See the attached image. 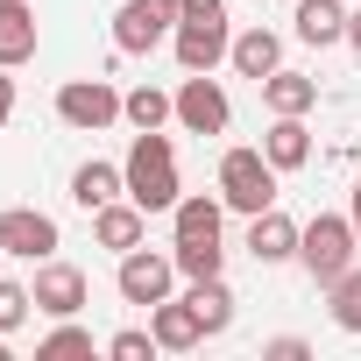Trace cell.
<instances>
[{"mask_svg": "<svg viewBox=\"0 0 361 361\" xmlns=\"http://www.w3.org/2000/svg\"><path fill=\"white\" fill-rule=\"evenodd\" d=\"M121 170H128V199H135L142 213H170L177 199H185V177H177V142H170L163 128H142V135L128 142Z\"/></svg>", "mask_w": 361, "mask_h": 361, "instance_id": "cell-1", "label": "cell"}, {"mask_svg": "<svg viewBox=\"0 0 361 361\" xmlns=\"http://www.w3.org/2000/svg\"><path fill=\"white\" fill-rule=\"evenodd\" d=\"M354 248H361V234H354L347 213H319V220H305V234H298V262H305V276H312L319 290L354 269Z\"/></svg>", "mask_w": 361, "mask_h": 361, "instance_id": "cell-2", "label": "cell"}, {"mask_svg": "<svg viewBox=\"0 0 361 361\" xmlns=\"http://www.w3.org/2000/svg\"><path fill=\"white\" fill-rule=\"evenodd\" d=\"M276 177H283V170H276L262 149H227L213 192L227 199V213H269V206H276Z\"/></svg>", "mask_w": 361, "mask_h": 361, "instance_id": "cell-3", "label": "cell"}, {"mask_svg": "<svg viewBox=\"0 0 361 361\" xmlns=\"http://www.w3.org/2000/svg\"><path fill=\"white\" fill-rule=\"evenodd\" d=\"M114 290H121V305H142V312L177 298V255L170 248H128L114 269Z\"/></svg>", "mask_w": 361, "mask_h": 361, "instance_id": "cell-4", "label": "cell"}, {"mask_svg": "<svg viewBox=\"0 0 361 361\" xmlns=\"http://www.w3.org/2000/svg\"><path fill=\"white\" fill-rule=\"evenodd\" d=\"M177 22H185L177 0H121V15H114V50H121V57H149L156 43H170Z\"/></svg>", "mask_w": 361, "mask_h": 361, "instance_id": "cell-5", "label": "cell"}, {"mask_svg": "<svg viewBox=\"0 0 361 361\" xmlns=\"http://www.w3.org/2000/svg\"><path fill=\"white\" fill-rule=\"evenodd\" d=\"M57 121L78 128V135H99V128L121 121V92L106 78H71V85H57Z\"/></svg>", "mask_w": 361, "mask_h": 361, "instance_id": "cell-6", "label": "cell"}, {"mask_svg": "<svg viewBox=\"0 0 361 361\" xmlns=\"http://www.w3.org/2000/svg\"><path fill=\"white\" fill-rule=\"evenodd\" d=\"M227 121H234V106H227L220 78L213 71H185V85H177V128L185 135H227Z\"/></svg>", "mask_w": 361, "mask_h": 361, "instance_id": "cell-7", "label": "cell"}, {"mask_svg": "<svg viewBox=\"0 0 361 361\" xmlns=\"http://www.w3.org/2000/svg\"><path fill=\"white\" fill-rule=\"evenodd\" d=\"M29 290H36V312H43V319H78L85 298H92L85 269H78V262H57V255L36 262V283H29Z\"/></svg>", "mask_w": 361, "mask_h": 361, "instance_id": "cell-8", "label": "cell"}, {"mask_svg": "<svg viewBox=\"0 0 361 361\" xmlns=\"http://www.w3.org/2000/svg\"><path fill=\"white\" fill-rule=\"evenodd\" d=\"M227 50H234L227 15H213V22H177V29H170V57H177V71H220Z\"/></svg>", "mask_w": 361, "mask_h": 361, "instance_id": "cell-9", "label": "cell"}, {"mask_svg": "<svg viewBox=\"0 0 361 361\" xmlns=\"http://www.w3.org/2000/svg\"><path fill=\"white\" fill-rule=\"evenodd\" d=\"M0 248H8L15 262H50L57 255V220L36 213V206H8L0 213Z\"/></svg>", "mask_w": 361, "mask_h": 361, "instance_id": "cell-10", "label": "cell"}, {"mask_svg": "<svg viewBox=\"0 0 361 361\" xmlns=\"http://www.w3.org/2000/svg\"><path fill=\"white\" fill-rule=\"evenodd\" d=\"M227 227V199L220 192H185L170 206V241H220Z\"/></svg>", "mask_w": 361, "mask_h": 361, "instance_id": "cell-11", "label": "cell"}, {"mask_svg": "<svg viewBox=\"0 0 361 361\" xmlns=\"http://www.w3.org/2000/svg\"><path fill=\"white\" fill-rule=\"evenodd\" d=\"M92 241H99V248H114V255H128V248H142V241H149V213H142L135 199H114V206H99V213H92Z\"/></svg>", "mask_w": 361, "mask_h": 361, "instance_id": "cell-12", "label": "cell"}, {"mask_svg": "<svg viewBox=\"0 0 361 361\" xmlns=\"http://www.w3.org/2000/svg\"><path fill=\"white\" fill-rule=\"evenodd\" d=\"M149 333H156V347H163V354H192V347L206 340V326H199V312H192L185 298L149 305Z\"/></svg>", "mask_w": 361, "mask_h": 361, "instance_id": "cell-13", "label": "cell"}, {"mask_svg": "<svg viewBox=\"0 0 361 361\" xmlns=\"http://www.w3.org/2000/svg\"><path fill=\"white\" fill-rule=\"evenodd\" d=\"M43 50V29H36V8L29 0H0V64H29Z\"/></svg>", "mask_w": 361, "mask_h": 361, "instance_id": "cell-14", "label": "cell"}, {"mask_svg": "<svg viewBox=\"0 0 361 361\" xmlns=\"http://www.w3.org/2000/svg\"><path fill=\"white\" fill-rule=\"evenodd\" d=\"M298 234H305V227L283 220L276 206H269V213H248V255H255V262H298Z\"/></svg>", "mask_w": 361, "mask_h": 361, "instance_id": "cell-15", "label": "cell"}, {"mask_svg": "<svg viewBox=\"0 0 361 361\" xmlns=\"http://www.w3.org/2000/svg\"><path fill=\"white\" fill-rule=\"evenodd\" d=\"M114 199H128V170L121 163H78L71 170V206H85V213H99V206H114Z\"/></svg>", "mask_w": 361, "mask_h": 361, "instance_id": "cell-16", "label": "cell"}, {"mask_svg": "<svg viewBox=\"0 0 361 361\" xmlns=\"http://www.w3.org/2000/svg\"><path fill=\"white\" fill-rule=\"evenodd\" d=\"M227 64H234V78H255V85H262V78L283 64V36H276V29H241L234 50H227Z\"/></svg>", "mask_w": 361, "mask_h": 361, "instance_id": "cell-17", "label": "cell"}, {"mask_svg": "<svg viewBox=\"0 0 361 361\" xmlns=\"http://www.w3.org/2000/svg\"><path fill=\"white\" fill-rule=\"evenodd\" d=\"M262 156L290 177V170H305L312 163V128H305V114H276L269 121V135H262Z\"/></svg>", "mask_w": 361, "mask_h": 361, "instance_id": "cell-18", "label": "cell"}, {"mask_svg": "<svg viewBox=\"0 0 361 361\" xmlns=\"http://www.w3.org/2000/svg\"><path fill=\"white\" fill-rule=\"evenodd\" d=\"M298 43H312V50H333V43H347V8L340 0H298Z\"/></svg>", "mask_w": 361, "mask_h": 361, "instance_id": "cell-19", "label": "cell"}, {"mask_svg": "<svg viewBox=\"0 0 361 361\" xmlns=\"http://www.w3.org/2000/svg\"><path fill=\"white\" fill-rule=\"evenodd\" d=\"M185 305L199 312V326H206V340L234 326V290H227V276H192V283H185Z\"/></svg>", "mask_w": 361, "mask_h": 361, "instance_id": "cell-20", "label": "cell"}, {"mask_svg": "<svg viewBox=\"0 0 361 361\" xmlns=\"http://www.w3.org/2000/svg\"><path fill=\"white\" fill-rule=\"evenodd\" d=\"M262 106H269V114H312V106H319V78L276 64V71L262 78Z\"/></svg>", "mask_w": 361, "mask_h": 361, "instance_id": "cell-21", "label": "cell"}, {"mask_svg": "<svg viewBox=\"0 0 361 361\" xmlns=\"http://www.w3.org/2000/svg\"><path fill=\"white\" fill-rule=\"evenodd\" d=\"M121 121L142 135V128H163V121H177V92H163V85H135V92H121Z\"/></svg>", "mask_w": 361, "mask_h": 361, "instance_id": "cell-22", "label": "cell"}, {"mask_svg": "<svg viewBox=\"0 0 361 361\" xmlns=\"http://www.w3.org/2000/svg\"><path fill=\"white\" fill-rule=\"evenodd\" d=\"M170 255H177V276H185V283L227 269V248H220V241H170Z\"/></svg>", "mask_w": 361, "mask_h": 361, "instance_id": "cell-23", "label": "cell"}, {"mask_svg": "<svg viewBox=\"0 0 361 361\" xmlns=\"http://www.w3.org/2000/svg\"><path fill=\"white\" fill-rule=\"evenodd\" d=\"M326 305H333V326H340V333H361V262H354L340 283H326Z\"/></svg>", "mask_w": 361, "mask_h": 361, "instance_id": "cell-24", "label": "cell"}, {"mask_svg": "<svg viewBox=\"0 0 361 361\" xmlns=\"http://www.w3.org/2000/svg\"><path fill=\"white\" fill-rule=\"evenodd\" d=\"M36 354H43V361H64V354H92V333H85L78 319H57V326L36 340Z\"/></svg>", "mask_w": 361, "mask_h": 361, "instance_id": "cell-25", "label": "cell"}, {"mask_svg": "<svg viewBox=\"0 0 361 361\" xmlns=\"http://www.w3.org/2000/svg\"><path fill=\"white\" fill-rule=\"evenodd\" d=\"M29 312H36V290H29V283H15V276H0V333H15Z\"/></svg>", "mask_w": 361, "mask_h": 361, "instance_id": "cell-26", "label": "cell"}, {"mask_svg": "<svg viewBox=\"0 0 361 361\" xmlns=\"http://www.w3.org/2000/svg\"><path fill=\"white\" fill-rule=\"evenodd\" d=\"M106 354H114V361H156L163 347H156V333H149V326H128V333H114V340H106Z\"/></svg>", "mask_w": 361, "mask_h": 361, "instance_id": "cell-27", "label": "cell"}, {"mask_svg": "<svg viewBox=\"0 0 361 361\" xmlns=\"http://www.w3.org/2000/svg\"><path fill=\"white\" fill-rule=\"evenodd\" d=\"M262 354H269V361H305V354H312V347H305V340H298V333H276V340H269V347H262Z\"/></svg>", "mask_w": 361, "mask_h": 361, "instance_id": "cell-28", "label": "cell"}, {"mask_svg": "<svg viewBox=\"0 0 361 361\" xmlns=\"http://www.w3.org/2000/svg\"><path fill=\"white\" fill-rule=\"evenodd\" d=\"M185 8V22H213V15H227V0H177Z\"/></svg>", "mask_w": 361, "mask_h": 361, "instance_id": "cell-29", "label": "cell"}, {"mask_svg": "<svg viewBox=\"0 0 361 361\" xmlns=\"http://www.w3.org/2000/svg\"><path fill=\"white\" fill-rule=\"evenodd\" d=\"M15 121V78H8V64H0V128Z\"/></svg>", "mask_w": 361, "mask_h": 361, "instance_id": "cell-30", "label": "cell"}, {"mask_svg": "<svg viewBox=\"0 0 361 361\" xmlns=\"http://www.w3.org/2000/svg\"><path fill=\"white\" fill-rule=\"evenodd\" d=\"M347 43H354V57H361V8H347Z\"/></svg>", "mask_w": 361, "mask_h": 361, "instance_id": "cell-31", "label": "cell"}, {"mask_svg": "<svg viewBox=\"0 0 361 361\" xmlns=\"http://www.w3.org/2000/svg\"><path fill=\"white\" fill-rule=\"evenodd\" d=\"M347 220H354V234H361V185H354V199H347Z\"/></svg>", "mask_w": 361, "mask_h": 361, "instance_id": "cell-32", "label": "cell"}, {"mask_svg": "<svg viewBox=\"0 0 361 361\" xmlns=\"http://www.w3.org/2000/svg\"><path fill=\"white\" fill-rule=\"evenodd\" d=\"M0 361H8V333H0Z\"/></svg>", "mask_w": 361, "mask_h": 361, "instance_id": "cell-33", "label": "cell"}, {"mask_svg": "<svg viewBox=\"0 0 361 361\" xmlns=\"http://www.w3.org/2000/svg\"><path fill=\"white\" fill-rule=\"evenodd\" d=\"M0 255H8V248H0Z\"/></svg>", "mask_w": 361, "mask_h": 361, "instance_id": "cell-34", "label": "cell"}]
</instances>
